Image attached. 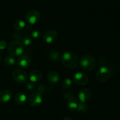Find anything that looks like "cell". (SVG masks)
<instances>
[{
	"label": "cell",
	"instance_id": "6da1fadb",
	"mask_svg": "<svg viewBox=\"0 0 120 120\" xmlns=\"http://www.w3.org/2000/svg\"><path fill=\"white\" fill-rule=\"evenodd\" d=\"M60 61L62 64L69 69H73L77 67L80 62L77 54L71 51L63 53L60 57Z\"/></svg>",
	"mask_w": 120,
	"mask_h": 120
},
{
	"label": "cell",
	"instance_id": "7a4b0ae2",
	"mask_svg": "<svg viewBox=\"0 0 120 120\" xmlns=\"http://www.w3.org/2000/svg\"><path fill=\"white\" fill-rule=\"evenodd\" d=\"M7 51L11 56H20L24 52L23 45L16 40L10 41L7 46Z\"/></svg>",
	"mask_w": 120,
	"mask_h": 120
},
{
	"label": "cell",
	"instance_id": "3957f363",
	"mask_svg": "<svg viewBox=\"0 0 120 120\" xmlns=\"http://www.w3.org/2000/svg\"><path fill=\"white\" fill-rule=\"evenodd\" d=\"M80 65L83 69L87 71H90L95 68L96 61L94 57L90 54H85L80 60Z\"/></svg>",
	"mask_w": 120,
	"mask_h": 120
},
{
	"label": "cell",
	"instance_id": "277c9868",
	"mask_svg": "<svg viewBox=\"0 0 120 120\" xmlns=\"http://www.w3.org/2000/svg\"><path fill=\"white\" fill-rule=\"evenodd\" d=\"M111 76L110 69L107 67H101L97 71L96 78L98 82L104 83L109 81Z\"/></svg>",
	"mask_w": 120,
	"mask_h": 120
},
{
	"label": "cell",
	"instance_id": "5b68a950",
	"mask_svg": "<svg viewBox=\"0 0 120 120\" xmlns=\"http://www.w3.org/2000/svg\"><path fill=\"white\" fill-rule=\"evenodd\" d=\"M41 15L39 12L35 9L28 11L25 15V22L30 25H35L40 21Z\"/></svg>",
	"mask_w": 120,
	"mask_h": 120
},
{
	"label": "cell",
	"instance_id": "8992f818",
	"mask_svg": "<svg viewBox=\"0 0 120 120\" xmlns=\"http://www.w3.org/2000/svg\"><path fill=\"white\" fill-rule=\"evenodd\" d=\"M12 78L15 82L20 84H25L28 79L26 72L20 68L12 72Z\"/></svg>",
	"mask_w": 120,
	"mask_h": 120
},
{
	"label": "cell",
	"instance_id": "52a82bcc",
	"mask_svg": "<svg viewBox=\"0 0 120 120\" xmlns=\"http://www.w3.org/2000/svg\"><path fill=\"white\" fill-rule=\"evenodd\" d=\"M43 95L39 92H33L28 98V102L29 105L33 107H38L42 104Z\"/></svg>",
	"mask_w": 120,
	"mask_h": 120
},
{
	"label": "cell",
	"instance_id": "ba28073f",
	"mask_svg": "<svg viewBox=\"0 0 120 120\" xmlns=\"http://www.w3.org/2000/svg\"><path fill=\"white\" fill-rule=\"evenodd\" d=\"M58 37V32L56 30L53 29H49L43 33L42 39L45 42L48 44L52 43L56 41Z\"/></svg>",
	"mask_w": 120,
	"mask_h": 120
},
{
	"label": "cell",
	"instance_id": "9c48e42d",
	"mask_svg": "<svg viewBox=\"0 0 120 120\" xmlns=\"http://www.w3.org/2000/svg\"><path fill=\"white\" fill-rule=\"evenodd\" d=\"M13 37L15 39V40L19 41L23 46H25V47L30 45L32 43V38L31 36L25 35L24 34L16 32L13 34Z\"/></svg>",
	"mask_w": 120,
	"mask_h": 120
},
{
	"label": "cell",
	"instance_id": "30bf717a",
	"mask_svg": "<svg viewBox=\"0 0 120 120\" xmlns=\"http://www.w3.org/2000/svg\"><path fill=\"white\" fill-rule=\"evenodd\" d=\"M74 82L80 85H85L89 82V77L84 73L82 72H77L75 73L73 76Z\"/></svg>",
	"mask_w": 120,
	"mask_h": 120
},
{
	"label": "cell",
	"instance_id": "8fae6325",
	"mask_svg": "<svg viewBox=\"0 0 120 120\" xmlns=\"http://www.w3.org/2000/svg\"><path fill=\"white\" fill-rule=\"evenodd\" d=\"M92 96V92L89 88H82L79 91L78 98L79 101L82 102H86L90 100Z\"/></svg>",
	"mask_w": 120,
	"mask_h": 120
},
{
	"label": "cell",
	"instance_id": "7c38bea8",
	"mask_svg": "<svg viewBox=\"0 0 120 120\" xmlns=\"http://www.w3.org/2000/svg\"><path fill=\"white\" fill-rule=\"evenodd\" d=\"M67 105L69 109L71 111H75L77 110V107L79 105V100L76 96H73L71 94L66 100Z\"/></svg>",
	"mask_w": 120,
	"mask_h": 120
},
{
	"label": "cell",
	"instance_id": "4fadbf2b",
	"mask_svg": "<svg viewBox=\"0 0 120 120\" xmlns=\"http://www.w3.org/2000/svg\"><path fill=\"white\" fill-rule=\"evenodd\" d=\"M31 60L27 55H21L17 61V64L22 68H28L30 65Z\"/></svg>",
	"mask_w": 120,
	"mask_h": 120
},
{
	"label": "cell",
	"instance_id": "5bb4252c",
	"mask_svg": "<svg viewBox=\"0 0 120 120\" xmlns=\"http://www.w3.org/2000/svg\"><path fill=\"white\" fill-rule=\"evenodd\" d=\"M12 93L10 90L4 89L0 91V103H7L11 100Z\"/></svg>",
	"mask_w": 120,
	"mask_h": 120
},
{
	"label": "cell",
	"instance_id": "9a60e30c",
	"mask_svg": "<svg viewBox=\"0 0 120 120\" xmlns=\"http://www.w3.org/2000/svg\"><path fill=\"white\" fill-rule=\"evenodd\" d=\"M29 80L33 83L38 82L42 78V74L38 69H34L29 74Z\"/></svg>",
	"mask_w": 120,
	"mask_h": 120
},
{
	"label": "cell",
	"instance_id": "2e32d148",
	"mask_svg": "<svg viewBox=\"0 0 120 120\" xmlns=\"http://www.w3.org/2000/svg\"><path fill=\"white\" fill-rule=\"evenodd\" d=\"M47 78L49 83L52 84H56L59 81L60 75L55 71H52L48 73Z\"/></svg>",
	"mask_w": 120,
	"mask_h": 120
},
{
	"label": "cell",
	"instance_id": "e0dca14e",
	"mask_svg": "<svg viewBox=\"0 0 120 120\" xmlns=\"http://www.w3.org/2000/svg\"><path fill=\"white\" fill-rule=\"evenodd\" d=\"M27 96L24 92H19L16 93L15 96V101L16 102V104L22 105L25 104L26 102H27Z\"/></svg>",
	"mask_w": 120,
	"mask_h": 120
},
{
	"label": "cell",
	"instance_id": "ac0fdd59",
	"mask_svg": "<svg viewBox=\"0 0 120 120\" xmlns=\"http://www.w3.org/2000/svg\"><path fill=\"white\" fill-rule=\"evenodd\" d=\"M14 29L16 31H22L23 30H25L28 27L26 24V22L23 20H18L14 22L13 25Z\"/></svg>",
	"mask_w": 120,
	"mask_h": 120
},
{
	"label": "cell",
	"instance_id": "d6986e66",
	"mask_svg": "<svg viewBox=\"0 0 120 120\" xmlns=\"http://www.w3.org/2000/svg\"><path fill=\"white\" fill-rule=\"evenodd\" d=\"M53 89V87L50 85H46L45 84H41L39 85L38 87V92L41 93L42 94L49 93L52 91Z\"/></svg>",
	"mask_w": 120,
	"mask_h": 120
},
{
	"label": "cell",
	"instance_id": "ffe728a7",
	"mask_svg": "<svg viewBox=\"0 0 120 120\" xmlns=\"http://www.w3.org/2000/svg\"><path fill=\"white\" fill-rule=\"evenodd\" d=\"M48 56L49 58L52 61H57L60 58L59 52L56 50L50 51L48 54Z\"/></svg>",
	"mask_w": 120,
	"mask_h": 120
},
{
	"label": "cell",
	"instance_id": "44dd1931",
	"mask_svg": "<svg viewBox=\"0 0 120 120\" xmlns=\"http://www.w3.org/2000/svg\"><path fill=\"white\" fill-rule=\"evenodd\" d=\"M4 62L5 65L7 66H13L16 63V60L12 56H6L4 60Z\"/></svg>",
	"mask_w": 120,
	"mask_h": 120
},
{
	"label": "cell",
	"instance_id": "7402d4cb",
	"mask_svg": "<svg viewBox=\"0 0 120 120\" xmlns=\"http://www.w3.org/2000/svg\"><path fill=\"white\" fill-rule=\"evenodd\" d=\"M89 109V105L86 102H82L79 101V102L78 107L77 110L80 112H85Z\"/></svg>",
	"mask_w": 120,
	"mask_h": 120
},
{
	"label": "cell",
	"instance_id": "603a6c76",
	"mask_svg": "<svg viewBox=\"0 0 120 120\" xmlns=\"http://www.w3.org/2000/svg\"><path fill=\"white\" fill-rule=\"evenodd\" d=\"M72 80L70 78H66L62 82V87L64 89H69L72 85Z\"/></svg>",
	"mask_w": 120,
	"mask_h": 120
},
{
	"label": "cell",
	"instance_id": "cb8c5ba5",
	"mask_svg": "<svg viewBox=\"0 0 120 120\" xmlns=\"http://www.w3.org/2000/svg\"><path fill=\"white\" fill-rule=\"evenodd\" d=\"M25 87L26 89L28 91L30 92H34L36 89V85L34 83L32 82H28L25 84Z\"/></svg>",
	"mask_w": 120,
	"mask_h": 120
},
{
	"label": "cell",
	"instance_id": "d4e9b609",
	"mask_svg": "<svg viewBox=\"0 0 120 120\" xmlns=\"http://www.w3.org/2000/svg\"><path fill=\"white\" fill-rule=\"evenodd\" d=\"M30 36H31L32 38L38 39L41 36V33L39 30L34 29V30L31 31V32L30 34Z\"/></svg>",
	"mask_w": 120,
	"mask_h": 120
},
{
	"label": "cell",
	"instance_id": "484cf974",
	"mask_svg": "<svg viewBox=\"0 0 120 120\" xmlns=\"http://www.w3.org/2000/svg\"><path fill=\"white\" fill-rule=\"evenodd\" d=\"M8 46V44L4 40H1L0 41V50H3L5 49Z\"/></svg>",
	"mask_w": 120,
	"mask_h": 120
},
{
	"label": "cell",
	"instance_id": "4316f807",
	"mask_svg": "<svg viewBox=\"0 0 120 120\" xmlns=\"http://www.w3.org/2000/svg\"><path fill=\"white\" fill-rule=\"evenodd\" d=\"M71 95V94H70V92H65L64 94V95H63V98H64V100H66Z\"/></svg>",
	"mask_w": 120,
	"mask_h": 120
},
{
	"label": "cell",
	"instance_id": "83f0119b",
	"mask_svg": "<svg viewBox=\"0 0 120 120\" xmlns=\"http://www.w3.org/2000/svg\"><path fill=\"white\" fill-rule=\"evenodd\" d=\"M63 120H73L70 117H69V116H66V117L64 118L63 119Z\"/></svg>",
	"mask_w": 120,
	"mask_h": 120
},
{
	"label": "cell",
	"instance_id": "f1b7e54d",
	"mask_svg": "<svg viewBox=\"0 0 120 120\" xmlns=\"http://www.w3.org/2000/svg\"><path fill=\"white\" fill-rule=\"evenodd\" d=\"M1 61H2V58H1V56H0V63L1 62Z\"/></svg>",
	"mask_w": 120,
	"mask_h": 120
}]
</instances>
